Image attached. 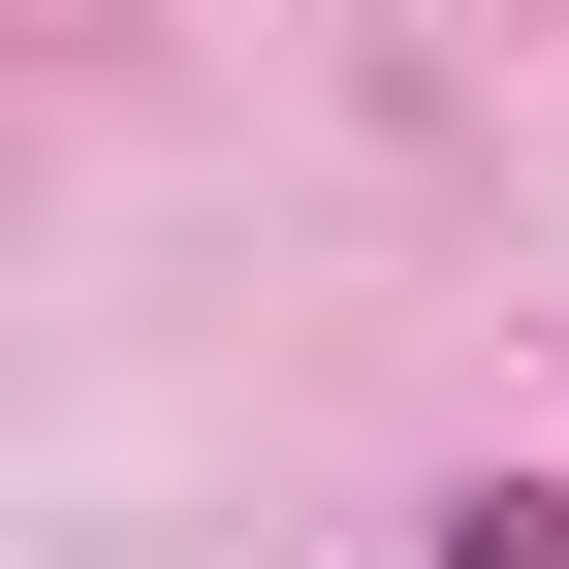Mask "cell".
Masks as SVG:
<instances>
[{
	"label": "cell",
	"mask_w": 569,
	"mask_h": 569,
	"mask_svg": "<svg viewBox=\"0 0 569 569\" xmlns=\"http://www.w3.org/2000/svg\"><path fill=\"white\" fill-rule=\"evenodd\" d=\"M443 569H569V507H443Z\"/></svg>",
	"instance_id": "1"
}]
</instances>
